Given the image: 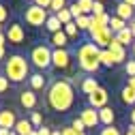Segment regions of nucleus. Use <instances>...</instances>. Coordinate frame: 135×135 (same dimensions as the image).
Here are the masks:
<instances>
[{"mask_svg": "<svg viewBox=\"0 0 135 135\" xmlns=\"http://www.w3.org/2000/svg\"><path fill=\"white\" fill-rule=\"evenodd\" d=\"M28 120L32 122L35 129H41V127H43V116H41V112H30V118H28Z\"/></svg>", "mask_w": 135, "mask_h": 135, "instance_id": "nucleus-28", "label": "nucleus"}, {"mask_svg": "<svg viewBox=\"0 0 135 135\" xmlns=\"http://www.w3.org/2000/svg\"><path fill=\"white\" fill-rule=\"evenodd\" d=\"M11 135H17V133H15V131H11Z\"/></svg>", "mask_w": 135, "mask_h": 135, "instance_id": "nucleus-53", "label": "nucleus"}, {"mask_svg": "<svg viewBox=\"0 0 135 135\" xmlns=\"http://www.w3.org/2000/svg\"><path fill=\"white\" fill-rule=\"evenodd\" d=\"M129 30H131V35L135 37V20H131V22H129Z\"/></svg>", "mask_w": 135, "mask_h": 135, "instance_id": "nucleus-43", "label": "nucleus"}, {"mask_svg": "<svg viewBox=\"0 0 135 135\" xmlns=\"http://www.w3.org/2000/svg\"><path fill=\"white\" fill-rule=\"evenodd\" d=\"M52 135H62V133H60V131H54V133H52Z\"/></svg>", "mask_w": 135, "mask_h": 135, "instance_id": "nucleus-51", "label": "nucleus"}, {"mask_svg": "<svg viewBox=\"0 0 135 135\" xmlns=\"http://www.w3.org/2000/svg\"><path fill=\"white\" fill-rule=\"evenodd\" d=\"M28 84H30V90H43L45 88V84H47V79L41 75V73H32L30 75V79H28Z\"/></svg>", "mask_w": 135, "mask_h": 135, "instance_id": "nucleus-20", "label": "nucleus"}, {"mask_svg": "<svg viewBox=\"0 0 135 135\" xmlns=\"http://www.w3.org/2000/svg\"><path fill=\"white\" fill-rule=\"evenodd\" d=\"M75 24H77L79 30H90V15H81V17H77Z\"/></svg>", "mask_w": 135, "mask_h": 135, "instance_id": "nucleus-30", "label": "nucleus"}, {"mask_svg": "<svg viewBox=\"0 0 135 135\" xmlns=\"http://www.w3.org/2000/svg\"><path fill=\"white\" fill-rule=\"evenodd\" d=\"M4 35H7V41L13 43V45H20V43L26 41V32H24V28H22L20 24H11Z\"/></svg>", "mask_w": 135, "mask_h": 135, "instance_id": "nucleus-9", "label": "nucleus"}, {"mask_svg": "<svg viewBox=\"0 0 135 135\" xmlns=\"http://www.w3.org/2000/svg\"><path fill=\"white\" fill-rule=\"evenodd\" d=\"M0 135H11V131L9 129H0Z\"/></svg>", "mask_w": 135, "mask_h": 135, "instance_id": "nucleus-47", "label": "nucleus"}, {"mask_svg": "<svg viewBox=\"0 0 135 135\" xmlns=\"http://www.w3.org/2000/svg\"><path fill=\"white\" fill-rule=\"evenodd\" d=\"M81 135H84V133H81Z\"/></svg>", "mask_w": 135, "mask_h": 135, "instance_id": "nucleus-57", "label": "nucleus"}, {"mask_svg": "<svg viewBox=\"0 0 135 135\" xmlns=\"http://www.w3.org/2000/svg\"><path fill=\"white\" fill-rule=\"evenodd\" d=\"M116 17H120V20H124V22L129 24L131 20H135V9L120 0V2L116 4Z\"/></svg>", "mask_w": 135, "mask_h": 135, "instance_id": "nucleus-13", "label": "nucleus"}, {"mask_svg": "<svg viewBox=\"0 0 135 135\" xmlns=\"http://www.w3.org/2000/svg\"><path fill=\"white\" fill-rule=\"evenodd\" d=\"M13 131L17 133V135H32V133L37 131V129L32 127V122H30V120H26V118H20V120H17V124H15V129H13Z\"/></svg>", "mask_w": 135, "mask_h": 135, "instance_id": "nucleus-16", "label": "nucleus"}, {"mask_svg": "<svg viewBox=\"0 0 135 135\" xmlns=\"http://www.w3.org/2000/svg\"><path fill=\"white\" fill-rule=\"evenodd\" d=\"M116 39L118 41H120V45H133V41H135V37L131 35V30H129V26L124 28V30H120V32H118V35H116Z\"/></svg>", "mask_w": 135, "mask_h": 135, "instance_id": "nucleus-22", "label": "nucleus"}, {"mask_svg": "<svg viewBox=\"0 0 135 135\" xmlns=\"http://www.w3.org/2000/svg\"><path fill=\"white\" fill-rule=\"evenodd\" d=\"M79 118L84 120V124H86L88 129H94L97 124H101V120H99V109H94V107H84L81 112H79Z\"/></svg>", "mask_w": 135, "mask_h": 135, "instance_id": "nucleus-8", "label": "nucleus"}, {"mask_svg": "<svg viewBox=\"0 0 135 135\" xmlns=\"http://www.w3.org/2000/svg\"><path fill=\"white\" fill-rule=\"evenodd\" d=\"M4 58V47H0V60Z\"/></svg>", "mask_w": 135, "mask_h": 135, "instance_id": "nucleus-49", "label": "nucleus"}, {"mask_svg": "<svg viewBox=\"0 0 135 135\" xmlns=\"http://www.w3.org/2000/svg\"><path fill=\"white\" fill-rule=\"evenodd\" d=\"M69 64H71V54L66 52V49H54L52 66H56V69H66Z\"/></svg>", "mask_w": 135, "mask_h": 135, "instance_id": "nucleus-11", "label": "nucleus"}, {"mask_svg": "<svg viewBox=\"0 0 135 135\" xmlns=\"http://www.w3.org/2000/svg\"><path fill=\"white\" fill-rule=\"evenodd\" d=\"M79 4V9L84 11V15H92V7H94V0H75Z\"/></svg>", "mask_w": 135, "mask_h": 135, "instance_id": "nucleus-27", "label": "nucleus"}, {"mask_svg": "<svg viewBox=\"0 0 135 135\" xmlns=\"http://www.w3.org/2000/svg\"><path fill=\"white\" fill-rule=\"evenodd\" d=\"M69 11H71V15H73V20H77V17H81V15H84V11L79 9L77 2H71V4H69Z\"/></svg>", "mask_w": 135, "mask_h": 135, "instance_id": "nucleus-35", "label": "nucleus"}, {"mask_svg": "<svg viewBox=\"0 0 135 135\" xmlns=\"http://www.w3.org/2000/svg\"><path fill=\"white\" fill-rule=\"evenodd\" d=\"M4 75L11 84H22L24 79H30V62L22 54H13L4 62Z\"/></svg>", "mask_w": 135, "mask_h": 135, "instance_id": "nucleus-3", "label": "nucleus"}, {"mask_svg": "<svg viewBox=\"0 0 135 135\" xmlns=\"http://www.w3.org/2000/svg\"><path fill=\"white\" fill-rule=\"evenodd\" d=\"M129 118H131V124H135V107L131 109V114H129Z\"/></svg>", "mask_w": 135, "mask_h": 135, "instance_id": "nucleus-45", "label": "nucleus"}, {"mask_svg": "<svg viewBox=\"0 0 135 135\" xmlns=\"http://www.w3.org/2000/svg\"><path fill=\"white\" fill-rule=\"evenodd\" d=\"M99 60H101V66H109V69L116 64L114 54L109 52V49H101V56H99Z\"/></svg>", "mask_w": 135, "mask_h": 135, "instance_id": "nucleus-24", "label": "nucleus"}, {"mask_svg": "<svg viewBox=\"0 0 135 135\" xmlns=\"http://www.w3.org/2000/svg\"><path fill=\"white\" fill-rule=\"evenodd\" d=\"M4 43H7V35H4V32H0V47H4Z\"/></svg>", "mask_w": 135, "mask_h": 135, "instance_id": "nucleus-44", "label": "nucleus"}, {"mask_svg": "<svg viewBox=\"0 0 135 135\" xmlns=\"http://www.w3.org/2000/svg\"><path fill=\"white\" fill-rule=\"evenodd\" d=\"M32 4H37V7H43V9H49L52 0H32Z\"/></svg>", "mask_w": 135, "mask_h": 135, "instance_id": "nucleus-39", "label": "nucleus"}, {"mask_svg": "<svg viewBox=\"0 0 135 135\" xmlns=\"http://www.w3.org/2000/svg\"><path fill=\"white\" fill-rule=\"evenodd\" d=\"M105 13V7H103V2H97L94 0V7H92V15H103Z\"/></svg>", "mask_w": 135, "mask_h": 135, "instance_id": "nucleus-36", "label": "nucleus"}, {"mask_svg": "<svg viewBox=\"0 0 135 135\" xmlns=\"http://www.w3.org/2000/svg\"><path fill=\"white\" fill-rule=\"evenodd\" d=\"M120 97H122V103H127V105H133V107H135V90H133V88L124 86V88L120 90Z\"/></svg>", "mask_w": 135, "mask_h": 135, "instance_id": "nucleus-23", "label": "nucleus"}, {"mask_svg": "<svg viewBox=\"0 0 135 135\" xmlns=\"http://www.w3.org/2000/svg\"><path fill=\"white\" fill-rule=\"evenodd\" d=\"M45 28L52 32V35H56V32H60V30H64V26L60 24V20L56 17V15H52L49 13V17H47V24H45Z\"/></svg>", "mask_w": 135, "mask_h": 135, "instance_id": "nucleus-21", "label": "nucleus"}, {"mask_svg": "<svg viewBox=\"0 0 135 135\" xmlns=\"http://www.w3.org/2000/svg\"><path fill=\"white\" fill-rule=\"evenodd\" d=\"M109 52L114 54V60H116V64H124L127 62V47L124 45H120V41H118L116 37L112 39V43H109Z\"/></svg>", "mask_w": 135, "mask_h": 135, "instance_id": "nucleus-10", "label": "nucleus"}, {"mask_svg": "<svg viewBox=\"0 0 135 135\" xmlns=\"http://www.w3.org/2000/svg\"><path fill=\"white\" fill-rule=\"evenodd\" d=\"M109 22H112V17L107 13H103V15H90V30H101V28H109ZM88 30V32H90Z\"/></svg>", "mask_w": 135, "mask_h": 135, "instance_id": "nucleus-15", "label": "nucleus"}, {"mask_svg": "<svg viewBox=\"0 0 135 135\" xmlns=\"http://www.w3.org/2000/svg\"><path fill=\"white\" fill-rule=\"evenodd\" d=\"M0 32H2V24H0Z\"/></svg>", "mask_w": 135, "mask_h": 135, "instance_id": "nucleus-54", "label": "nucleus"}, {"mask_svg": "<svg viewBox=\"0 0 135 135\" xmlns=\"http://www.w3.org/2000/svg\"><path fill=\"white\" fill-rule=\"evenodd\" d=\"M54 131L49 129V127H41V129H37V135H52Z\"/></svg>", "mask_w": 135, "mask_h": 135, "instance_id": "nucleus-41", "label": "nucleus"}, {"mask_svg": "<svg viewBox=\"0 0 135 135\" xmlns=\"http://www.w3.org/2000/svg\"><path fill=\"white\" fill-rule=\"evenodd\" d=\"M131 54H133V58H135V41H133V45H131Z\"/></svg>", "mask_w": 135, "mask_h": 135, "instance_id": "nucleus-48", "label": "nucleus"}, {"mask_svg": "<svg viewBox=\"0 0 135 135\" xmlns=\"http://www.w3.org/2000/svg\"><path fill=\"white\" fill-rule=\"evenodd\" d=\"M124 135H135V131H131V129H127V133Z\"/></svg>", "mask_w": 135, "mask_h": 135, "instance_id": "nucleus-50", "label": "nucleus"}, {"mask_svg": "<svg viewBox=\"0 0 135 135\" xmlns=\"http://www.w3.org/2000/svg\"><path fill=\"white\" fill-rule=\"evenodd\" d=\"M32 135H37V131H35V133H32Z\"/></svg>", "mask_w": 135, "mask_h": 135, "instance_id": "nucleus-56", "label": "nucleus"}, {"mask_svg": "<svg viewBox=\"0 0 135 135\" xmlns=\"http://www.w3.org/2000/svg\"><path fill=\"white\" fill-rule=\"evenodd\" d=\"M60 133H62V135H79L71 124H69V127H62V129H60Z\"/></svg>", "mask_w": 135, "mask_h": 135, "instance_id": "nucleus-38", "label": "nucleus"}, {"mask_svg": "<svg viewBox=\"0 0 135 135\" xmlns=\"http://www.w3.org/2000/svg\"><path fill=\"white\" fill-rule=\"evenodd\" d=\"M97 2H103V0H97Z\"/></svg>", "mask_w": 135, "mask_h": 135, "instance_id": "nucleus-55", "label": "nucleus"}, {"mask_svg": "<svg viewBox=\"0 0 135 135\" xmlns=\"http://www.w3.org/2000/svg\"><path fill=\"white\" fill-rule=\"evenodd\" d=\"M124 73L129 77H135V58H131V60L124 62Z\"/></svg>", "mask_w": 135, "mask_h": 135, "instance_id": "nucleus-32", "label": "nucleus"}, {"mask_svg": "<svg viewBox=\"0 0 135 135\" xmlns=\"http://www.w3.org/2000/svg\"><path fill=\"white\" fill-rule=\"evenodd\" d=\"M64 32H66V37H77V32H79V28H77V24L75 22H71V24H66L64 26Z\"/></svg>", "mask_w": 135, "mask_h": 135, "instance_id": "nucleus-31", "label": "nucleus"}, {"mask_svg": "<svg viewBox=\"0 0 135 135\" xmlns=\"http://www.w3.org/2000/svg\"><path fill=\"white\" fill-rule=\"evenodd\" d=\"M71 127H73V129H75V131H77V133H79V135H81V133H84V131H86V129H88V127H86V124H84V120H81V118H75V120H73V122H71Z\"/></svg>", "mask_w": 135, "mask_h": 135, "instance_id": "nucleus-33", "label": "nucleus"}, {"mask_svg": "<svg viewBox=\"0 0 135 135\" xmlns=\"http://www.w3.org/2000/svg\"><path fill=\"white\" fill-rule=\"evenodd\" d=\"M129 24L124 22V20H120V17H116V15H114V17H112V22H109V28H112V32H114V35H118V32H120V30H124Z\"/></svg>", "mask_w": 135, "mask_h": 135, "instance_id": "nucleus-25", "label": "nucleus"}, {"mask_svg": "<svg viewBox=\"0 0 135 135\" xmlns=\"http://www.w3.org/2000/svg\"><path fill=\"white\" fill-rule=\"evenodd\" d=\"M107 101H109L107 90H105V88H99L97 92H92V94L88 97V105L94 107V109H103V107H107Z\"/></svg>", "mask_w": 135, "mask_h": 135, "instance_id": "nucleus-7", "label": "nucleus"}, {"mask_svg": "<svg viewBox=\"0 0 135 135\" xmlns=\"http://www.w3.org/2000/svg\"><path fill=\"white\" fill-rule=\"evenodd\" d=\"M66 43H69V37H66L64 30L52 35V45H54V49H66Z\"/></svg>", "mask_w": 135, "mask_h": 135, "instance_id": "nucleus-19", "label": "nucleus"}, {"mask_svg": "<svg viewBox=\"0 0 135 135\" xmlns=\"http://www.w3.org/2000/svg\"><path fill=\"white\" fill-rule=\"evenodd\" d=\"M52 54H54V49L41 43V45H35L32 47V52H30V62L37 66V69H49L52 66Z\"/></svg>", "mask_w": 135, "mask_h": 135, "instance_id": "nucleus-4", "label": "nucleus"}, {"mask_svg": "<svg viewBox=\"0 0 135 135\" xmlns=\"http://www.w3.org/2000/svg\"><path fill=\"white\" fill-rule=\"evenodd\" d=\"M7 17H9V11H7V7H4V4H0V24H2Z\"/></svg>", "mask_w": 135, "mask_h": 135, "instance_id": "nucleus-40", "label": "nucleus"}, {"mask_svg": "<svg viewBox=\"0 0 135 135\" xmlns=\"http://www.w3.org/2000/svg\"><path fill=\"white\" fill-rule=\"evenodd\" d=\"M122 2H127L129 7H133V9H135V0H122Z\"/></svg>", "mask_w": 135, "mask_h": 135, "instance_id": "nucleus-46", "label": "nucleus"}, {"mask_svg": "<svg viewBox=\"0 0 135 135\" xmlns=\"http://www.w3.org/2000/svg\"><path fill=\"white\" fill-rule=\"evenodd\" d=\"M17 120H20V118L15 116L13 109H2V112H0V129H9V131H13L15 124H17Z\"/></svg>", "mask_w": 135, "mask_h": 135, "instance_id": "nucleus-12", "label": "nucleus"}, {"mask_svg": "<svg viewBox=\"0 0 135 135\" xmlns=\"http://www.w3.org/2000/svg\"><path fill=\"white\" fill-rule=\"evenodd\" d=\"M45 101H47V107L52 112L66 114L75 103V90L66 79H54L47 88Z\"/></svg>", "mask_w": 135, "mask_h": 135, "instance_id": "nucleus-1", "label": "nucleus"}, {"mask_svg": "<svg viewBox=\"0 0 135 135\" xmlns=\"http://www.w3.org/2000/svg\"><path fill=\"white\" fill-rule=\"evenodd\" d=\"M7 88H9V79H7V75H0V94L7 92Z\"/></svg>", "mask_w": 135, "mask_h": 135, "instance_id": "nucleus-37", "label": "nucleus"}, {"mask_svg": "<svg viewBox=\"0 0 135 135\" xmlns=\"http://www.w3.org/2000/svg\"><path fill=\"white\" fill-rule=\"evenodd\" d=\"M56 17L60 20V24H62V26H66V24L75 22V20H73V15H71V11H69V7H66V9H62L60 13H56Z\"/></svg>", "mask_w": 135, "mask_h": 135, "instance_id": "nucleus-26", "label": "nucleus"}, {"mask_svg": "<svg viewBox=\"0 0 135 135\" xmlns=\"http://www.w3.org/2000/svg\"><path fill=\"white\" fill-rule=\"evenodd\" d=\"M79 88H81V92L86 94V97H90V94H92V92H97L101 86H99V81H97L94 77H84V79H81V86H79Z\"/></svg>", "mask_w": 135, "mask_h": 135, "instance_id": "nucleus-17", "label": "nucleus"}, {"mask_svg": "<svg viewBox=\"0 0 135 135\" xmlns=\"http://www.w3.org/2000/svg\"><path fill=\"white\" fill-rule=\"evenodd\" d=\"M62 9H66V0H52V4H49V11H52V15L60 13Z\"/></svg>", "mask_w": 135, "mask_h": 135, "instance_id": "nucleus-29", "label": "nucleus"}, {"mask_svg": "<svg viewBox=\"0 0 135 135\" xmlns=\"http://www.w3.org/2000/svg\"><path fill=\"white\" fill-rule=\"evenodd\" d=\"M114 37H116V35L112 32V28H101V30H90V41H92L94 45H99L101 49H107Z\"/></svg>", "mask_w": 135, "mask_h": 135, "instance_id": "nucleus-6", "label": "nucleus"}, {"mask_svg": "<svg viewBox=\"0 0 135 135\" xmlns=\"http://www.w3.org/2000/svg\"><path fill=\"white\" fill-rule=\"evenodd\" d=\"M129 129H131V131H135V124H131V127H129Z\"/></svg>", "mask_w": 135, "mask_h": 135, "instance_id": "nucleus-52", "label": "nucleus"}, {"mask_svg": "<svg viewBox=\"0 0 135 135\" xmlns=\"http://www.w3.org/2000/svg\"><path fill=\"white\" fill-rule=\"evenodd\" d=\"M20 103H22V107H26V109H35L37 107V94H35V90H22L20 92Z\"/></svg>", "mask_w": 135, "mask_h": 135, "instance_id": "nucleus-14", "label": "nucleus"}, {"mask_svg": "<svg viewBox=\"0 0 135 135\" xmlns=\"http://www.w3.org/2000/svg\"><path fill=\"white\" fill-rule=\"evenodd\" d=\"M127 86L135 90V77H129V79H127Z\"/></svg>", "mask_w": 135, "mask_h": 135, "instance_id": "nucleus-42", "label": "nucleus"}, {"mask_svg": "<svg viewBox=\"0 0 135 135\" xmlns=\"http://www.w3.org/2000/svg\"><path fill=\"white\" fill-rule=\"evenodd\" d=\"M75 56H77V66H79L84 73H97V71L101 69V60H99L101 47L94 45L90 39L84 41V43L77 47Z\"/></svg>", "mask_w": 135, "mask_h": 135, "instance_id": "nucleus-2", "label": "nucleus"}, {"mask_svg": "<svg viewBox=\"0 0 135 135\" xmlns=\"http://www.w3.org/2000/svg\"><path fill=\"white\" fill-rule=\"evenodd\" d=\"M99 135H122V133H120V129H116L112 124V127H103V129L99 131Z\"/></svg>", "mask_w": 135, "mask_h": 135, "instance_id": "nucleus-34", "label": "nucleus"}, {"mask_svg": "<svg viewBox=\"0 0 135 135\" xmlns=\"http://www.w3.org/2000/svg\"><path fill=\"white\" fill-rule=\"evenodd\" d=\"M99 120H101V124H103V127H112L114 120H116L114 109H112V107H103V109H99Z\"/></svg>", "mask_w": 135, "mask_h": 135, "instance_id": "nucleus-18", "label": "nucleus"}, {"mask_svg": "<svg viewBox=\"0 0 135 135\" xmlns=\"http://www.w3.org/2000/svg\"><path fill=\"white\" fill-rule=\"evenodd\" d=\"M47 17H49L47 9L37 7V4H30V7H26V11H24V20H26V24H28V26H35V28L45 26V24H47Z\"/></svg>", "mask_w": 135, "mask_h": 135, "instance_id": "nucleus-5", "label": "nucleus"}]
</instances>
